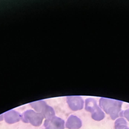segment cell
<instances>
[{
	"label": "cell",
	"mask_w": 129,
	"mask_h": 129,
	"mask_svg": "<svg viewBox=\"0 0 129 129\" xmlns=\"http://www.w3.org/2000/svg\"><path fill=\"white\" fill-rule=\"evenodd\" d=\"M115 129H129L127 125V122L123 117L117 119L114 122Z\"/></svg>",
	"instance_id": "obj_9"
},
{
	"label": "cell",
	"mask_w": 129,
	"mask_h": 129,
	"mask_svg": "<svg viewBox=\"0 0 129 129\" xmlns=\"http://www.w3.org/2000/svg\"><path fill=\"white\" fill-rule=\"evenodd\" d=\"M119 116L125 117L127 120L129 121V108L125 110L121 111L119 114Z\"/></svg>",
	"instance_id": "obj_11"
},
{
	"label": "cell",
	"mask_w": 129,
	"mask_h": 129,
	"mask_svg": "<svg viewBox=\"0 0 129 129\" xmlns=\"http://www.w3.org/2000/svg\"><path fill=\"white\" fill-rule=\"evenodd\" d=\"M44 116L41 113L35 112L32 110H28L21 115V120L25 123H30L33 126H39L41 125Z\"/></svg>",
	"instance_id": "obj_3"
},
{
	"label": "cell",
	"mask_w": 129,
	"mask_h": 129,
	"mask_svg": "<svg viewBox=\"0 0 129 129\" xmlns=\"http://www.w3.org/2000/svg\"><path fill=\"white\" fill-rule=\"evenodd\" d=\"M65 121L63 119L56 116L45 120V129H64Z\"/></svg>",
	"instance_id": "obj_4"
},
{
	"label": "cell",
	"mask_w": 129,
	"mask_h": 129,
	"mask_svg": "<svg viewBox=\"0 0 129 129\" xmlns=\"http://www.w3.org/2000/svg\"><path fill=\"white\" fill-rule=\"evenodd\" d=\"M85 109L91 113L92 118L96 121H100L105 117V114L98 106L96 101L92 98H87L85 101Z\"/></svg>",
	"instance_id": "obj_2"
},
{
	"label": "cell",
	"mask_w": 129,
	"mask_h": 129,
	"mask_svg": "<svg viewBox=\"0 0 129 129\" xmlns=\"http://www.w3.org/2000/svg\"><path fill=\"white\" fill-rule=\"evenodd\" d=\"M41 113L42 114L44 117L46 118V119H50L52 117L55 116V111L52 107L49 106L47 105L45 107Z\"/></svg>",
	"instance_id": "obj_8"
},
{
	"label": "cell",
	"mask_w": 129,
	"mask_h": 129,
	"mask_svg": "<svg viewBox=\"0 0 129 129\" xmlns=\"http://www.w3.org/2000/svg\"><path fill=\"white\" fill-rule=\"evenodd\" d=\"M82 126V121L77 116L71 115L68 118L65 127L68 129H79Z\"/></svg>",
	"instance_id": "obj_6"
},
{
	"label": "cell",
	"mask_w": 129,
	"mask_h": 129,
	"mask_svg": "<svg viewBox=\"0 0 129 129\" xmlns=\"http://www.w3.org/2000/svg\"><path fill=\"white\" fill-rule=\"evenodd\" d=\"M122 102L111 99L101 98L99 100V106L107 114H109L112 120L119 116L121 111Z\"/></svg>",
	"instance_id": "obj_1"
},
{
	"label": "cell",
	"mask_w": 129,
	"mask_h": 129,
	"mask_svg": "<svg viewBox=\"0 0 129 129\" xmlns=\"http://www.w3.org/2000/svg\"><path fill=\"white\" fill-rule=\"evenodd\" d=\"M67 101L69 107L73 111L81 110L83 107L84 101L80 96H68Z\"/></svg>",
	"instance_id": "obj_5"
},
{
	"label": "cell",
	"mask_w": 129,
	"mask_h": 129,
	"mask_svg": "<svg viewBox=\"0 0 129 129\" xmlns=\"http://www.w3.org/2000/svg\"><path fill=\"white\" fill-rule=\"evenodd\" d=\"M5 121L9 124H13L18 122L21 119V115L18 112L11 110L4 114Z\"/></svg>",
	"instance_id": "obj_7"
},
{
	"label": "cell",
	"mask_w": 129,
	"mask_h": 129,
	"mask_svg": "<svg viewBox=\"0 0 129 129\" xmlns=\"http://www.w3.org/2000/svg\"><path fill=\"white\" fill-rule=\"evenodd\" d=\"M30 104L32 107H33L37 112L39 113L41 112V111L47 105V104L42 100L31 103Z\"/></svg>",
	"instance_id": "obj_10"
}]
</instances>
